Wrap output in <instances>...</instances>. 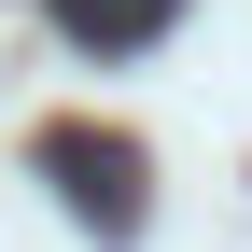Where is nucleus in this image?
Segmentation results:
<instances>
[{
	"label": "nucleus",
	"instance_id": "f257e3e1",
	"mask_svg": "<svg viewBox=\"0 0 252 252\" xmlns=\"http://www.w3.org/2000/svg\"><path fill=\"white\" fill-rule=\"evenodd\" d=\"M168 14H182V0H56V28H70V42H98V56H126V42H154Z\"/></svg>",
	"mask_w": 252,
	"mask_h": 252
}]
</instances>
